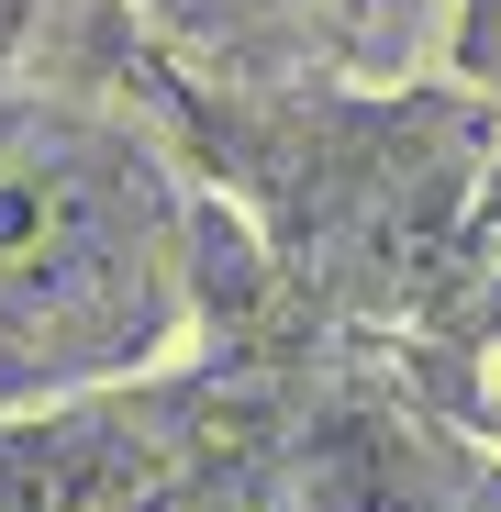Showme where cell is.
I'll return each mask as SVG.
<instances>
[{
	"instance_id": "obj_7",
	"label": "cell",
	"mask_w": 501,
	"mask_h": 512,
	"mask_svg": "<svg viewBox=\"0 0 501 512\" xmlns=\"http://www.w3.org/2000/svg\"><path fill=\"white\" fill-rule=\"evenodd\" d=\"M0 23H12V0H0Z\"/></svg>"
},
{
	"instance_id": "obj_4",
	"label": "cell",
	"mask_w": 501,
	"mask_h": 512,
	"mask_svg": "<svg viewBox=\"0 0 501 512\" xmlns=\"http://www.w3.org/2000/svg\"><path fill=\"white\" fill-rule=\"evenodd\" d=\"M201 23H234V34H268V23H301L312 0H190Z\"/></svg>"
},
{
	"instance_id": "obj_6",
	"label": "cell",
	"mask_w": 501,
	"mask_h": 512,
	"mask_svg": "<svg viewBox=\"0 0 501 512\" xmlns=\"http://www.w3.org/2000/svg\"><path fill=\"white\" fill-rule=\"evenodd\" d=\"M446 512H501V457H479V468L457 479V501H446Z\"/></svg>"
},
{
	"instance_id": "obj_3",
	"label": "cell",
	"mask_w": 501,
	"mask_h": 512,
	"mask_svg": "<svg viewBox=\"0 0 501 512\" xmlns=\"http://www.w3.org/2000/svg\"><path fill=\"white\" fill-rule=\"evenodd\" d=\"M446 78L501 112V0H457L446 12Z\"/></svg>"
},
{
	"instance_id": "obj_1",
	"label": "cell",
	"mask_w": 501,
	"mask_h": 512,
	"mask_svg": "<svg viewBox=\"0 0 501 512\" xmlns=\"http://www.w3.org/2000/svg\"><path fill=\"white\" fill-rule=\"evenodd\" d=\"M201 323V212L90 101H0V412L134 390Z\"/></svg>"
},
{
	"instance_id": "obj_5",
	"label": "cell",
	"mask_w": 501,
	"mask_h": 512,
	"mask_svg": "<svg viewBox=\"0 0 501 512\" xmlns=\"http://www.w3.org/2000/svg\"><path fill=\"white\" fill-rule=\"evenodd\" d=\"M479 368H490V412H501V268H490V312H479Z\"/></svg>"
},
{
	"instance_id": "obj_2",
	"label": "cell",
	"mask_w": 501,
	"mask_h": 512,
	"mask_svg": "<svg viewBox=\"0 0 501 512\" xmlns=\"http://www.w3.org/2000/svg\"><path fill=\"white\" fill-rule=\"evenodd\" d=\"M479 457L490 446H457V435H435V423H412L390 401H334L323 423L290 435L257 512H446Z\"/></svg>"
}]
</instances>
